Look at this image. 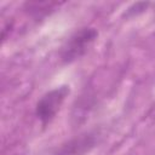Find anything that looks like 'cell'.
<instances>
[{"mask_svg":"<svg viewBox=\"0 0 155 155\" xmlns=\"http://www.w3.org/2000/svg\"><path fill=\"white\" fill-rule=\"evenodd\" d=\"M98 36V31L94 28L85 27L75 31L62 47L61 59L63 63H71L81 58L92 46Z\"/></svg>","mask_w":155,"mask_h":155,"instance_id":"obj_1","label":"cell"},{"mask_svg":"<svg viewBox=\"0 0 155 155\" xmlns=\"http://www.w3.org/2000/svg\"><path fill=\"white\" fill-rule=\"evenodd\" d=\"M70 90L69 86H59L56 87L48 92H46L36 103L35 107V115L36 117L40 120L42 126H46L47 124H50L56 114L58 113V110L61 109L65 97L69 94Z\"/></svg>","mask_w":155,"mask_h":155,"instance_id":"obj_2","label":"cell"},{"mask_svg":"<svg viewBox=\"0 0 155 155\" xmlns=\"http://www.w3.org/2000/svg\"><path fill=\"white\" fill-rule=\"evenodd\" d=\"M97 144L94 133H84L62 144L53 155H85Z\"/></svg>","mask_w":155,"mask_h":155,"instance_id":"obj_3","label":"cell"},{"mask_svg":"<svg viewBox=\"0 0 155 155\" xmlns=\"http://www.w3.org/2000/svg\"><path fill=\"white\" fill-rule=\"evenodd\" d=\"M54 5H57L56 2H38V1H34V2H25V7H27V11L35 16V17H41L44 15H46L48 11L47 10H51Z\"/></svg>","mask_w":155,"mask_h":155,"instance_id":"obj_4","label":"cell"}]
</instances>
